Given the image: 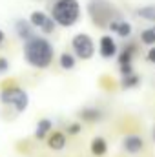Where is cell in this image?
Instances as JSON below:
<instances>
[{
  "instance_id": "obj_25",
  "label": "cell",
  "mask_w": 155,
  "mask_h": 157,
  "mask_svg": "<svg viewBox=\"0 0 155 157\" xmlns=\"http://www.w3.org/2000/svg\"><path fill=\"white\" fill-rule=\"evenodd\" d=\"M4 40H6V33H4V31L0 29V46L4 44Z\"/></svg>"
},
{
  "instance_id": "obj_24",
  "label": "cell",
  "mask_w": 155,
  "mask_h": 157,
  "mask_svg": "<svg viewBox=\"0 0 155 157\" xmlns=\"http://www.w3.org/2000/svg\"><path fill=\"white\" fill-rule=\"evenodd\" d=\"M146 60L152 62V64H155V46H152V48L148 49V53H146Z\"/></svg>"
},
{
  "instance_id": "obj_19",
  "label": "cell",
  "mask_w": 155,
  "mask_h": 157,
  "mask_svg": "<svg viewBox=\"0 0 155 157\" xmlns=\"http://www.w3.org/2000/svg\"><path fill=\"white\" fill-rule=\"evenodd\" d=\"M141 42L142 44H146V46H155V26L152 28H146V29H142L141 31Z\"/></svg>"
},
{
  "instance_id": "obj_13",
  "label": "cell",
  "mask_w": 155,
  "mask_h": 157,
  "mask_svg": "<svg viewBox=\"0 0 155 157\" xmlns=\"http://www.w3.org/2000/svg\"><path fill=\"white\" fill-rule=\"evenodd\" d=\"M51 132H53V121L47 119V117L40 119L39 122H37V126H35V139L42 141V139H46Z\"/></svg>"
},
{
  "instance_id": "obj_10",
  "label": "cell",
  "mask_w": 155,
  "mask_h": 157,
  "mask_svg": "<svg viewBox=\"0 0 155 157\" xmlns=\"http://www.w3.org/2000/svg\"><path fill=\"white\" fill-rule=\"evenodd\" d=\"M46 144H47L49 150H53V152H60V150L66 148V144H68V137H66L64 132H51V133L46 137Z\"/></svg>"
},
{
  "instance_id": "obj_17",
  "label": "cell",
  "mask_w": 155,
  "mask_h": 157,
  "mask_svg": "<svg viewBox=\"0 0 155 157\" xmlns=\"http://www.w3.org/2000/svg\"><path fill=\"white\" fill-rule=\"evenodd\" d=\"M141 84V77L137 73H131V75H124L120 77V88L122 90H133Z\"/></svg>"
},
{
  "instance_id": "obj_15",
  "label": "cell",
  "mask_w": 155,
  "mask_h": 157,
  "mask_svg": "<svg viewBox=\"0 0 155 157\" xmlns=\"http://www.w3.org/2000/svg\"><path fill=\"white\" fill-rule=\"evenodd\" d=\"M135 13H137V17H139V18H142V20H146V22L155 24V4L142 6V7H139Z\"/></svg>"
},
{
  "instance_id": "obj_23",
  "label": "cell",
  "mask_w": 155,
  "mask_h": 157,
  "mask_svg": "<svg viewBox=\"0 0 155 157\" xmlns=\"http://www.w3.org/2000/svg\"><path fill=\"white\" fill-rule=\"evenodd\" d=\"M7 70H9V62H7V59L0 57V75H4Z\"/></svg>"
},
{
  "instance_id": "obj_11",
  "label": "cell",
  "mask_w": 155,
  "mask_h": 157,
  "mask_svg": "<svg viewBox=\"0 0 155 157\" xmlns=\"http://www.w3.org/2000/svg\"><path fill=\"white\" fill-rule=\"evenodd\" d=\"M137 53H139V46H137L135 42H128V44L119 51V57H117L119 66H122V64H133V59L137 57Z\"/></svg>"
},
{
  "instance_id": "obj_26",
  "label": "cell",
  "mask_w": 155,
  "mask_h": 157,
  "mask_svg": "<svg viewBox=\"0 0 155 157\" xmlns=\"http://www.w3.org/2000/svg\"><path fill=\"white\" fill-rule=\"evenodd\" d=\"M153 141H155V128H153Z\"/></svg>"
},
{
  "instance_id": "obj_2",
  "label": "cell",
  "mask_w": 155,
  "mask_h": 157,
  "mask_svg": "<svg viewBox=\"0 0 155 157\" xmlns=\"http://www.w3.org/2000/svg\"><path fill=\"white\" fill-rule=\"evenodd\" d=\"M51 18L57 26L71 28L80 18V4L78 0H57L51 6Z\"/></svg>"
},
{
  "instance_id": "obj_12",
  "label": "cell",
  "mask_w": 155,
  "mask_h": 157,
  "mask_svg": "<svg viewBox=\"0 0 155 157\" xmlns=\"http://www.w3.org/2000/svg\"><path fill=\"white\" fill-rule=\"evenodd\" d=\"M15 33H17V37H18V39L24 42V40L35 37V28L31 26V22H29V20L18 18V20L15 22Z\"/></svg>"
},
{
  "instance_id": "obj_21",
  "label": "cell",
  "mask_w": 155,
  "mask_h": 157,
  "mask_svg": "<svg viewBox=\"0 0 155 157\" xmlns=\"http://www.w3.org/2000/svg\"><path fill=\"white\" fill-rule=\"evenodd\" d=\"M55 28H57V22H55V20L51 18V17H49V18L46 20V24L42 26V29H40V31H42L44 35H51V33L55 31Z\"/></svg>"
},
{
  "instance_id": "obj_5",
  "label": "cell",
  "mask_w": 155,
  "mask_h": 157,
  "mask_svg": "<svg viewBox=\"0 0 155 157\" xmlns=\"http://www.w3.org/2000/svg\"><path fill=\"white\" fill-rule=\"evenodd\" d=\"M71 49L73 55L80 60H89L95 55V42L88 33H77L71 39Z\"/></svg>"
},
{
  "instance_id": "obj_8",
  "label": "cell",
  "mask_w": 155,
  "mask_h": 157,
  "mask_svg": "<svg viewBox=\"0 0 155 157\" xmlns=\"http://www.w3.org/2000/svg\"><path fill=\"white\" fill-rule=\"evenodd\" d=\"M78 119L82 122H89V124H95V122H100L104 119V112L97 106H84L80 112H78Z\"/></svg>"
},
{
  "instance_id": "obj_18",
  "label": "cell",
  "mask_w": 155,
  "mask_h": 157,
  "mask_svg": "<svg viewBox=\"0 0 155 157\" xmlns=\"http://www.w3.org/2000/svg\"><path fill=\"white\" fill-rule=\"evenodd\" d=\"M47 18H49V17H47L44 11H33V13L29 15V18H28V20L31 22V26H33V28L42 29V26L46 24V20H47Z\"/></svg>"
},
{
  "instance_id": "obj_16",
  "label": "cell",
  "mask_w": 155,
  "mask_h": 157,
  "mask_svg": "<svg viewBox=\"0 0 155 157\" xmlns=\"http://www.w3.org/2000/svg\"><path fill=\"white\" fill-rule=\"evenodd\" d=\"M59 64H60V68H62L64 71H71V70L75 68V64H77V57H75L73 53L64 51V53L59 57Z\"/></svg>"
},
{
  "instance_id": "obj_7",
  "label": "cell",
  "mask_w": 155,
  "mask_h": 157,
  "mask_svg": "<svg viewBox=\"0 0 155 157\" xmlns=\"http://www.w3.org/2000/svg\"><path fill=\"white\" fill-rule=\"evenodd\" d=\"M119 48H117V42L112 35H102L100 40H99V53L102 59H112L115 57Z\"/></svg>"
},
{
  "instance_id": "obj_6",
  "label": "cell",
  "mask_w": 155,
  "mask_h": 157,
  "mask_svg": "<svg viewBox=\"0 0 155 157\" xmlns=\"http://www.w3.org/2000/svg\"><path fill=\"white\" fill-rule=\"evenodd\" d=\"M122 150L126 154H131V155H137L144 150V139L137 133H130L122 139Z\"/></svg>"
},
{
  "instance_id": "obj_20",
  "label": "cell",
  "mask_w": 155,
  "mask_h": 157,
  "mask_svg": "<svg viewBox=\"0 0 155 157\" xmlns=\"http://www.w3.org/2000/svg\"><path fill=\"white\" fill-rule=\"evenodd\" d=\"M82 132V122H78V121H75V122H70L68 126H66V135H78Z\"/></svg>"
},
{
  "instance_id": "obj_3",
  "label": "cell",
  "mask_w": 155,
  "mask_h": 157,
  "mask_svg": "<svg viewBox=\"0 0 155 157\" xmlns=\"http://www.w3.org/2000/svg\"><path fill=\"white\" fill-rule=\"evenodd\" d=\"M88 13L97 28H108L112 20H117L119 15L108 0H91L88 4Z\"/></svg>"
},
{
  "instance_id": "obj_1",
  "label": "cell",
  "mask_w": 155,
  "mask_h": 157,
  "mask_svg": "<svg viewBox=\"0 0 155 157\" xmlns=\"http://www.w3.org/2000/svg\"><path fill=\"white\" fill-rule=\"evenodd\" d=\"M22 55H24V60L31 66V68H37V70H47L53 62V57H55V48L46 37H40L35 35L31 39L24 40V46H22Z\"/></svg>"
},
{
  "instance_id": "obj_9",
  "label": "cell",
  "mask_w": 155,
  "mask_h": 157,
  "mask_svg": "<svg viewBox=\"0 0 155 157\" xmlns=\"http://www.w3.org/2000/svg\"><path fill=\"white\" fill-rule=\"evenodd\" d=\"M108 29L113 31L117 37H120V39H130V37H131V31H133V26H131L128 20L117 18V20H112V22H110Z\"/></svg>"
},
{
  "instance_id": "obj_22",
  "label": "cell",
  "mask_w": 155,
  "mask_h": 157,
  "mask_svg": "<svg viewBox=\"0 0 155 157\" xmlns=\"http://www.w3.org/2000/svg\"><path fill=\"white\" fill-rule=\"evenodd\" d=\"M131 73H135L133 64H122V66H120V77H124V75H131Z\"/></svg>"
},
{
  "instance_id": "obj_14",
  "label": "cell",
  "mask_w": 155,
  "mask_h": 157,
  "mask_svg": "<svg viewBox=\"0 0 155 157\" xmlns=\"http://www.w3.org/2000/svg\"><path fill=\"white\" fill-rule=\"evenodd\" d=\"M89 152H91L95 157L106 155V152H108V141H106L104 137H100V135L93 137L91 143H89Z\"/></svg>"
},
{
  "instance_id": "obj_4",
  "label": "cell",
  "mask_w": 155,
  "mask_h": 157,
  "mask_svg": "<svg viewBox=\"0 0 155 157\" xmlns=\"http://www.w3.org/2000/svg\"><path fill=\"white\" fill-rule=\"evenodd\" d=\"M0 102L11 106L17 113H24L29 106V95L20 86H6L0 91Z\"/></svg>"
}]
</instances>
